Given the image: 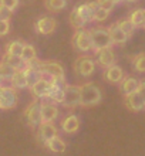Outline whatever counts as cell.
<instances>
[{
	"label": "cell",
	"instance_id": "6da1fadb",
	"mask_svg": "<svg viewBox=\"0 0 145 156\" xmlns=\"http://www.w3.org/2000/svg\"><path fill=\"white\" fill-rule=\"evenodd\" d=\"M80 107L84 108H91L98 105L101 98H103V94H101V90L97 84L91 81L83 82L80 84Z\"/></svg>",
	"mask_w": 145,
	"mask_h": 156
},
{
	"label": "cell",
	"instance_id": "7a4b0ae2",
	"mask_svg": "<svg viewBox=\"0 0 145 156\" xmlns=\"http://www.w3.org/2000/svg\"><path fill=\"white\" fill-rule=\"evenodd\" d=\"M38 71L42 73V78L47 81H66V73L60 62L57 61H38Z\"/></svg>",
	"mask_w": 145,
	"mask_h": 156
},
{
	"label": "cell",
	"instance_id": "3957f363",
	"mask_svg": "<svg viewBox=\"0 0 145 156\" xmlns=\"http://www.w3.org/2000/svg\"><path fill=\"white\" fill-rule=\"evenodd\" d=\"M90 37H91V43H92V53H96L101 48L105 47H111L112 45V40L110 36L108 29L103 27V26H97V27H91L88 30Z\"/></svg>",
	"mask_w": 145,
	"mask_h": 156
},
{
	"label": "cell",
	"instance_id": "277c9868",
	"mask_svg": "<svg viewBox=\"0 0 145 156\" xmlns=\"http://www.w3.org/2000/svg\"><path fill=\"white\" fill-rule=\"evenodd\" d=\"M73 68H74V73L77 75H80V77H83V78H87L94 74V71H96V61L90 55L81 54V55H78V57L75 58L74 64H73Z\"/></svg>",
	"mask_w": 145,
	"mask_h": 156
},
{
	"label": "cell",
	"instance_id": "5b68a950",
	"mask_svg": "<svg viewBox=\"0 0 145 156\" xmlns=\"http://www.w3.org/2000/svg\"><path fill=\"white\" fill-rule=\"evenodd\" d=\"M71 44L75 50H78L81 53H88V51H92V43H91V37H90V33L84 29H78L75 30L74 34H73V38H71Z\"/></svg>",
	"mask_w": 145,
	"mask_h": 156
},
{
	"label": "cell",
	"instance_id": "8992f818",
	"mask_svg": "<svg viewBox=\"0 0 145 156\" xmlns=\"http://www.w3.org/2000/svg\"><path fill=\"white\" fill-rule=\"evenodd\" d=\"M19 102V95L16 92V88L12 85H3L0 91V109L7 111L13 109Z\"/></svg>",
	"mask_w": 145,
	"mask_h": 156
},
{
	"label": "cell",
	"instance_id": "52a82bcc",
	"mask_svg": "<svg viewBox=\"0 0 145 156\" xmlns=\"http://www.w3.org/2000/svg\"><path fill=\"white\" fill-rule=\"evenodd\" d=\"M61 105L64 108H67V109H70V111H73L74 108L78 107L80 105V87L78 85L66 84Z\"/></svg>",
	"mask_w": 145,
	"mask_h": 156
},
{
	"label": "cell",
	"instance_id": "ba28073f",
	"mask_svg": "<svg viewBox=\"0 0 145 156\" xmlns=\"http://www.w3.org/2000/svg\"><path fill=\"white\" fill-rule=\"evenodd\" d=\"M26 122L29 123L31 128H36L42 123V108H40V102L37 98H34L31 102L27 105V108L23 112Z\"/></svg>",
	"mask_w": 145,
	"mask_h": 156
},
{
	"label": "cell",
	"instance_id": "9c48e42d",
	"mask_svg": "<svg viewBox=\"0 0 145 156\" xmlns=\"http://www.w3.org/2000/svg\"><path fill=\"white\" fill-rule=\"evenodd\" d=\"M124 105L132 112H140L145 108V101L138 91H134L128 95H124Z\"/></svg>",
	"mask_w": 145,
	"mask_h": 156
},
{
	"label": "cell",
	"instance_id": "30bf717a",
	"mask_svg": "<svg viewBox=\"0 0 145 156\" xmlns=\"http://www.w3.org/2000/svg\"><path fill=\"white\" fill-rule=\"evenodd\" d=\"M94 54H96V62L103 68H107V67L115 64V53H114L112 47L101 48Z\"/></svg>",
	"mask_w": 145,
	"mask_h": 156
},
{
	"label": "cell",
	"instance_id": "8fae6325",
	"mask_svg": "<svg viewBox=\"0 0 145 156\" xmlns=\"http://www.w3.org/2000/svg\"><path fill=\"white\" fill-rule=\"evenodd\" d=\"M34 27H36V31H37L38 34L47 36V34L54 33V30L57 27V21L54 20L53 17H49V16L40 17V19L36 21Z\"/></svg>",
	"mask_w": 145,
	"mask_h": 156
},
{
	"label": "cell",
	"instance_id": "7c38bea8",
	"mask_svg": "<svg viewBox=\"0 0 145 156\" xmlns=\"http://www.w3.org/2000/svg\"><path fill=\"white\" fill-rule=\"evenodd\" d=\"M64 87H66V81H51L49 95L46 99L54 104H61L63 97H64Z\"/></svg>",
	"mask_w": 145,
	"mask_h": 156
},
{
	"label": "cell",
	"instance_id": "4fadbf2b",
	"mask_svg": "<svg viewBox=\"0 0 145 156\" xmlns=\"http://www.w3.org/2000/svg\"><path fill=\"white\" fill-rule=\"evenodd\" d=\"M40 108H42V122H53L58 116V108L51 101H42Z\"/></svg>",
	"mask_w": 145,
	"mask_h": 156
},
{
	"label": "cell",
	"instance_id": "5bb4252c",
	"mask_svg": "<svg viewBox=\"0 0 145 156\" xmlns=\"http://www.w3.org/2000/svg\"><path fill=\"white\" fill-rule=\"evenodd\" d=\"M104 80L107 82H111V84H118L121 82V80L124 78V71L120 66L117 64H112V66L104 68V74H103Z\"/></svg>",
	"mask_w": 145,
	"mask_h": 156
},
{
	"label": "cell",
	"instance_id": "9a60e30c",
	"mask_svg": "<svg viewBox=\"0 0 145 156\" xmlns=\"http://www.w3.org/2000/svg\"><path fill=\"white\" fill-rule=\"evenodd\" d=\"M37 136L43 144H46L50 139H53L54 136H57V128L54 126L53 122H42L38 125Z\"/></svg>",
	"mask_w": 145,
	"mask_h": 156
},
{
	"label": "cell",
	"instance_id": "2e32d148",
	"mask_svg": "<svg viewBox=\"0 0 145 156\" xmlns=\"http://www.w3.org/2000/svg\"><path fill=\"white\" fill-rule=\"evenodd\" d=\"M97 7H98V4H97L96 0L88 2V3H81V4L77 6L80 16L83 17V20L85 21V23H91V21H94V13H96Z\"/></svg>",
	"mask_w": 145,
	"mask_h": 156
},
{
	"label": "cell",
	"instance_id": "e0dca14e",
	"mask_svg": "<svg viewBox=\"0 0 145 156\" xmlns=\"http://www.w3.org/2000/svg\"><path fill=\"white\" fill-rule=\"evenodd\" d=\"M50 85H51V82L44 80V78H42V80H38V81L30 88V91H31V94H33L34 98L46 99L47 95H49V91H50Z\"/></svg>",
	"mask_w": 145,
	"mask_h": 156
},
{
	"label": "cell",
	"instance_id": "ac0fdd59",
	"mask_svg": "<svg viewBox=\"0 0 145 156\" xmlns=\"http://www.w3.org/2000/svg\"><path fill=\"white\" fill-rule=\"evenodd\" d=\"M108 31H110V36H111L112 44H124L129 38L128 36L125 34L124 30L120 27L118 21H115L112 26H110V27H108Z\"/></svg>",
	"mask_w": 145,
	"mask_h": 156
},
{
	"label": "cell",
	"instance_id": "d6986e66",
	"mask_svg": "<svg viewBox=\"0 0 145 156\" xmlns=\"http://www.w3.org/2000/svg\"><path fill=\"white\" fill-rule=\"evenodd\" d=\"M78 128H80V119L74 114H70L61 121V129L66 133H75L78 131Z\"/></svg>",
	"mask_w": 145,
	"mask_h": 156
},
{
	"label": "cell",
	"instance_id": "ffe728a7",
	"mask_svg": "<svg viewBox=\"0 0 145 156\" xmlns=\"http://www.w3.org/2000/svg\"><path fill=\"white\" fill-rule=\"evenodd\" d=\"M138 84H140V80H137L135 77H131V75H127L121 80L120 84V90L122 92V95H128L134 91H137Z\"/></svg>",
	"mask_w": 145,
	"mask_h": 156
},
{
	"label": "cell",
	"instance_id": "44dd1931",
	"mask_svg": "<svg viewBox=\"0 0 145 156\" xmlns=\"http://www.w3.org/2000/svg\"><path fill=\"white\" fill-rule=\"evenodd\" d=\"M10 85L16 90H24V88H29L27 87V80H26V73L24 68L23 70H16L14 74L10 78Z\"/></svg>",
	"mask_w": 145,
	"mask_h": 156
},
{
	"label": "cell",
	"instance_id": "7402d4cb",
	"mask_svg": "<svg viewBox=\"0 0 145 156\" xmlns=\"http://www.w3.org/2000/svg\"><path fill=\"white\" fill-rule=\"evenodd\" d=\"M2 62L7 64L9 67H12L13 70H23L26 68V62L23 61V58L19 55H12L9 53H4L2 57Z\"/></svg>",
	"mask_w": 145,
	"mask_h": 156
},
{
	"label": "cell",
	"instance_id": "603a6c76",
	"mask_svg": "<svg viewBox=\"0 0 145 156\" xmlns=\"http://www.w3.org/2000/svg\"><path fill=\"white\" fill-rule=\"evenodd\" d=\"M68 21H70L71 27L74 30H78V29H84V26L87 24L85 21L83 20V17L80 16L78 13V9H77V6L75 7H73V10L70 12V14H68Z\"/></svg>",
	"mask_w": 145,
	"mask_h": 156
},
{
	"label": "cell",
	"instance_id": "cb8c5ba5",
	"mask_svg": "<svg viewBox=\"0 0 145 156\" xmlns=\"http://www.w3.org/2000/svg\"><path fill=\"white\" fill-rule=\"evenodd\" d=\"M24 73H26V80H27V87L29 88H31L38 80H42V73L31 66H26Z\"/></svg>",
	"mask_w": 145,
	"mask_h": 156
},
{
	"label": "cell",
	"instance_id": "d4e9b609",
	"mask_svg": "<svg viewBox=\"0 0 145 156\" xmlns=\"http://www.w3.org/2000/svg\"><path fill=\"white\" fill-rule=\"evenodd\" d=\"M44 145H46L47 148H49L53 153L66 152V142H64L61 138H58V136H54L53 139H50L49 142H46Z\"/></svg>",
	"mask_w": 145,
	"mask_h": 156
},
{
	"label": "cell",
	"instance_id": "484cf974",
	"mask_svg": "<svg viewBox=\"0 0 145 156\" xmlns=\"http://www.w3.org/2000/svg\"><path fill=\"white\" fill-rule=\"evenodd\" d=\"M144 19H145V9H135L129 13L128 20L132 23V26L135 29L142 27L144 26Z\"/></svg>",
	"mask_w": 145,
	"mask_h": 156
},
{
	"label": "cell",
	"instance_id": "4316f807",
	"mask_svg": "<svg viewBox=\"0 0 145 156\" xmlns=\"http://www.w3.org/2000/svg\"><path fill=\"white\" fill-rule=\"evenodd\" d=\"M67 7V0H44V9L49 12H61Z\"/></svg>",
	"mask_w": 145,
	"mask_h": 156
},
{
	"label": "cell",
	"instance_id": "83f0119b",
	"mask_svg": "<svg viewBox=\"0 0 145 156\" xmlns=\"http://www.w3.org/2000/svg\"><path fill=\"white\" fill-rule=\"evenodd\" d=\"M21 58H23V61L26 62V64H29L30 61H33V60H36L37 58V51H36V48H34V45L31 44H24V47H23V51H21Z\"/></svg>",
	"mask_w": 145,
	"mask_h": 156
},
{
	"label": "cell",
	"instance_id": "f1b7e54d",
	"mask_svg": "<svg viewBox=\"0 0 145 156\" xmlns=\"http://www.w3.org/2000/svg\"><path fill=\"white\" fill-rule=\"evenodd\" d=\"M23 47H24V43L20 40H13L10 41L7 45H6V53L12 54V55H21V51H23Z\"/></svg>",
	"mask_w": 145,
	"mask_h": 156
},
{
	"label": "cell",
	"instance_id": "f546056e",
	"mask_svg": "<svg viewBox=\"0 0 145 156\" xmlns=\"http://www.w3.org/2000/svg\"><path fill=\"white\" fill-rule=\"evenodd\" d=\"M134 70L138 73H145V53H138L135 54L131 60Z\"/></svg>",
	"mask_w": 145,
	"mask_h": 156
},
{
	"label": "cell",
	"instance_id": "4dcf8cb0",
	"mask_svg": "<svg viewBox=\"0 0 145 156\" xmlns=\"http://www.w3.org/2000/svg\"><path fill=\"white\" fill-rule=\"evenodd\" d=\"M110 17V10H107V9H103V7H97L96 13H94V21H98V23H101V21H105Z\"/></svg>",
	"mask_w": 145,
	"mask_h": 156
},
{
	"label": "cell",
	"instance_id": "1f68e13d",
	"mask_svg": "<svg viewBox=\"0 0 145 156\" xmlns=\"http://www.w3.org/2000/svg\"><path fill=\"white\" fill-rule=\"evenodd\" d=\"M118 24H120V27L125 31V34L128 36V37H131L134 34V30H135V27L132 26V23L128 20V19H124V20H118Z\"/></svg>",
	"mask_w": 145,
	"mask_h": 156
},
{
	"label": "cell",
	"instance_id": "d6a6232c",
	"mask_svg": "<svg viewBox=\"0 0 145 156\" xmlns=\"http://www.w3.org/2000/svg\"><path fill=\"white\" fill-rule=\"evenodd\" d=\"M97 4H98L100 7H103V9H107V10H110L111 12L112 9L115 7V4L121 3L122 0H96Z\"/></svg>",
	"mask_w": 145,
	"mask_h": 156
},
{
	"label": "cell",
	"instance_id": "836d02e7",
	"mask_svg": "<svg viewBox=\"0 0 145 156\" xmlns=\"http://www.w3.org/2000/svg\"><path fill=\"white\" fill-rule=\"evenodd\" d=\"M19 3H20V0H0V4L4 6V7H7L12 12H14L19 7Z\"/></svg>",
	"mask_w": 145,
	"mask_h": 156
},
{
	"label": "cell",
	"instance_id": "e575fe53",
	"mask_svg": "<svg viewBox=\"0 0 145 156\" xmlns=\"http://www.w3.org/2000/svg\"><path fill=\"white\" fill-rule=\"evenodd\" d=\"M10 31V21L9 20H0V37H3Z\"/></svg>",
	"mask_w": 145,
	"mask_h": 156
},
{
	"label": "cell",
	"instance_id": "d590c367",
	"mask_svg": "<svg viewBox=\"0 0 145 156\" xmlns=\"http://www.w3.org/2000/svg\"><path fill=\"white\" fill-rule=\"evenodd\" d=\"M12 10H9L7 7H4V6H2L0 4V20H9L10 21V19H12Z\"/></svg>",
	"mask_w": 145,
	"mask_h": 156
},
{
	"label": "cell",
	"instance_id": "8d00e7d4",
	"mask_svg": "<svg viewBox=\"0 0 145 156\" xmlns=\"http://www.w3.org/2000/svg\"><path fill=\"white\" fill-rule=\"evenodd\" d=\"M137 91L140 92V94H141V97L144 98V101H145V81H140Z\"/></svg>",
	"mask_w": 145,
	"mask_h": 156
},
{
	"label": "cell",
	"instance_id": "74e56055",
	"mask_svg": "<svg viewBox=\"0 0 145 156\" xmlns=\"http://www.w3.org/2000/svg\"><path fill=\"white\" fill-rule=\"evenodd\" d=\"M3 74H2V70H0V84H2V85H3Z\"/></svg>",
	"mask_w": 145,
	"mask_h": 156
},
{
	"label": "cell",
	"instance_id": "f35d334b",
	"mask_svg": "<svg viewBox=\"0 0 145 156\" xmlns=\"http://www.w3.org/2000/svg\"><path fill=\"white\" fill-rule=\"evenodd\" d=\"M122 2H127V3H134V2H137V0H122Z\"/></svg>",
	"mask_w": 145,
	"mask_h": 156
},
{
	"label": "cell",
	"instance_id": "ab89813d",
	"mask_svg": "<svg viewBox=\"0 0 145 156\" xmlns=\"http://www.w3.org/2000/svg\"><path fill=\"white\" fill-rule=\"evenodd\" d=\"M142 29H145V19H144V26H142Z\"/></svg>",
	"mask_w": 145,
	"mask_h": 156
},
{
	"label": "cell",
	"instance_id": "60d3db41",
	"mask_svg": "<svg viewBox=\"0 0 145 156\" xmlns=\"http://www.w3.org/2000/svg\"><path fill=\"white\" fill-rule=\"evenodd\" d=\"M2 87H3V85H2V84H0V91H2Z\"/></svg>",
	"mask_w": 145,
	"mask_h": 156
}]
</instances>
